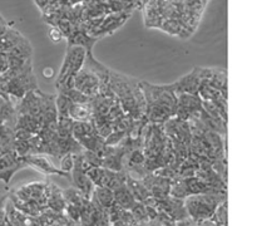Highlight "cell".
Instances as JSON below:
<instances>
[{
    "mask_svg": "<svg viewBox=\"0 0 257 226\" xmlns=\"http://www.w3.org/2000/svg\"><path fill=\"white\" fill-rule=\"evenodd\" d=\"M72 100L65 97L62 93H58L56 96V107L58 117H69V108L72 106Z\"/></svg>",
    "mask_w": 257,
    "mask_h": 226,
    "instance_id": "4fadbf2b",
    "label": "cell"
},
{
    "mask_svg": "<svg viewBox=\"0 0 257 226\" xmlns=\"http://www.w3.org/2000/svg\"><path fill=\"white\" fill-rule=\"evenodd\" d=\"M33 134L26 129H14V141H28Z\"/></svg>",
    "mask_w": 257,
    "mask_h": 226,
    "instance_id": "2e32d148",
    "label": "cell"
},
{
    "mask_svg": "<svg viewBox=\"0 0 257 226\" xmlns=\"http://www.w3.org/2000/svg\"><path fill=\"white\" fill-rule=\"evenodd\" d=\"M43 75H44L45 78H52V77H54V70L52 68H45L43 70Z\"/></svg>",
    "mask_w": 257,
    "mask_h": 226,
    "instance_id": "d6986e66",
    "label": "cell"
},
{
    "mask_svg": "<svg viewBox=\"0 0 257 226\" xmlns=\"http://www.w3.org/2000/svg\"><path fill=\"white\" fill-rule=\"evenodd\" d=\"M203 1H204V3H207V1H208V0H203Z\"/></svg>",
    "mask_w": 257,
    "mask_h": 226,
    "instance_id": "603a6c76",
    "label": "cell"
},
{
    "mask_svg": "<svg viewBox=\"0 0 257 226\" xmlns=\"http://www.w3.org/2000/svg\"><path fill=\"white\" fill-rule=\"evenodd\" d=\"M87 56V50L83 47L78 45H68L67 53H65L64 62H63L62 68L59 70V74L57 77V82L63 81L68 75H77V73L82 69Z\"/></svg>",
    "mask_w": 257,
    "mask_h": 226,
    "instance_id": "7a4b0ae2",
    "label": "cell"
},
{
    "mask_svg": "<svg viewBox=\"0 0 257 226\" xmlns=\"http://www.w3.org/2000/svg\"><path fill=\"white\" fill-rule=\"evenodd\" d=\"M69 117L76 122L90 121L92 107L89 103H73L69 108Z\"/></svg>",
    "mask_w": 257,
    "mask_h": 226,
    "instance_id": "8fae6325",
    "label": "cell"
},
{
    "mask_svg": "<svg viewBox=\"0 0 257 226\" xmlns=\"http://www.w3.org/2000/svg\"><path fill=\"white\" fill-rule=\"evenodd\" d=\"M73 166H74V155L67 154L60 157V171H62V172L70 175V172H72L73 170Z\"/></svg>",
    "mask_w": 257,
    "mask_h": 226,
    "instance_id": "9a60e30c",
    "label": "cell"
},
{
    "mask_svg": "<svg viewBox=\"0 0 257 226\" xmlns=\"http://www.w3.org/2000/svg\"><path fill=\"white\" fill-rule=\"evenodd\" d=\"M51 194V184L48 182H31L19 187L13 195L22 201H31L47 209L48 197Z\"/></svg>",
    "mask_w": 257,
    "mask_h": 226,
    "instance_id": "3957f363",
    "label": "cell"
},
{
    "mask_svg": "<svg viewBox=\"0 0 257 226\" xmlns=\"http://www.w3.org/2000/svg\"><path fill=\"white\" fill-rule=\"evenodd\" d=\"M9 70V59L5 53H0V75Z\"/></svg>",
    "mask_w": 257,
    "mask_h": 226,
    "instance_id": "e0dca14e",
    "label": "cell"
},
{
    "mask_svg": "<svg viewBox=\"0 0 257 226\" xmlns=\"http://www.w3.org/2000/svg\"><path fill=\"white\" fill-rule=\"evenodd\" d=\"M62 95H64L65 97L69 98V99L72 100V103H89L90 102L89 97H87L84 93H82L81 91L76 90V88L67 91V92L62 93Z\"/></svg>",
    "mask_w": 257,
    "mask_h": 226,
    "instance_id": "5bb4252c",
    "label": "cell"
},
{
    "mask_svg": "<svg viewBox=\"0 0 257 226\" xmlns=\"http://www.w3.org/2000/svg\"><path fill=\"white\" fill-rule=\"evenodd\" d=\"M8 198V196H0V210H3L5 207V201Z\"/></svg>",
    "mask_w": 257,
    "mask_h": 226,
    "instance_id": "ffe728a7",
    "label": "cell"
},
{
    "mask_svg": "<svg viewBox=\"0 0 257 226\" xmlns=\"http://www.w3.org/2000/svg\"><path fill=\"white\" fill-rule=\"evenodd\" d=\"M113 194H114V202L117 205H119L122 209L131 210L136 205V202H137V200L132 195L127 185L118 187L117 190L113 191Z\"/></svg>",
    "mask_w": 257,
    "mask_h": 226,
    "instance_id": "30bf717a",
    "label": "cell"
},
{
    "mask_svg": "<svg viewBox=\"0 0 257 226\" xmlns=\"http://www.w3.org/2000/svg\"><path fill=\"white\" fill-rule=\"evenodd\" d=\"M49 38H51L52 42L59 43V42H60V40L63 39V35H62V33L59 32L58 28L53 27V28L51 29V33H49Z\"/></svg>",
    "mask_w": 257,
    "mask_h": 226,
    "instance_id": "ac0fdd59",
    "label": "cell"
},
{
    "mask_svg": "<svg viewBox=\"0 0 257 226\" xmlns=\"http://www.w3.org/2000/svg\"><path fill=\"white\" fill-rule=\"evenodd\" d=\"M23 161L26 162L27 166H31L36 171H40V172L45 173V175H51L52 173V175L64 176V177H69L70 179V175L62 172L52 163L51 160L45 156H42V155H27V156L23 157Z\"/></svg>",
    "mask_w": 257,
    "mask_h": 226,
    "instance_id": "8992f818",
    "label": "cell"
},
{
    "mask_svg": "<svg viewBox=\"0 0 257 226\" xmlns=\"http://www.w3.org/2000/svg\"><path fill=\"white\" fill-rule=\"evenodd\" d=\"M201 84V77H200L199 68H195L187 75H183L182 78L171 84L173 92L177 95L187 93V95H197L199 87Z\"/></svg>",
    "mask_w": 257,
    "mask_h": 226,
    "instance_id": "5b68a950",
    "label": "cell"
},
{
    "mask_svg": "<svg viewBox=\"0 0 257 226\" xmlns=\"http://www.w3.org/2000/svg\"><path fill=\"white\" fill-rule=\"evenodd\" d=\"M24 39V36L19 32L9 28L3 36H0V53H6L9 49L20 43Z\"/></svg>",
    "mask_w": 257,
    "mask_h": 226,
    "instance_id": "7c38bea8",
    "label": "cell"
},
{
    "mask_svg": "<svg viewBox=\"0 0 257 226\" xmlns=\"http://www.w3.org/2000/svg\"><path fill=\"white\" fill-rule=\"evenodd\" d=\"M47 207H49L52 211L59 212V214L64 212L65 200L63 197V191L54 184H51V194L48 197Z\"/></svg>",
    "mask_w": 257,
    "mask_h": 226,
    "instance_id": "9c48e42d",
    "label": "cell"
},
{
    "mask_svg": "<svg viewBox=\"0 0 257 226\" xmlns=\"http://www.w3.org/2000/svg\"><path fill=\"white\" fill-rule=\"evenodd\" d=\"M72 181L73 185L76 186L77 190L84 196V197L89 198L93 193V184L87 176V171L83 168V163H82V152L78 155H74V166L72 170Z\"/></svg>",
    "mask_w": 257,
    "mask_h": 226,
    "instance_id": "277c9868",
    "label": "cell"
},
{
    "mask_svg": "<svg viewBox=\"0 0 257 226\" xmlns=\"http://www.w3.org/2000/svg\"><path fill=\"white\" fill-rule=\"evenodd\" d=\"M70 5H76V4L83 3V0H69Z\"/></svg>",
    "mask_w": 257,
    "mask_h": 226,
    "instance_id": "44dd1931",
    "label": "cell"
},
{
    "mask_svg": "<svg viewBox=\"0 0 257 226\" xmlns=\"http://www.w3.org/2000/svg\"><path fill=\"white\" fill-rule=\"evenodd\" d=\"M1 81H3V78H1V75H0V82H1Z\"/></svg>",
    "mask_w": 257,
    "mask_h": 226,
    "instance_id": "7402d4cb",
    "label": "cell"
},
{
    "mask_svg": "<svg viewBox=\"0 0 257 226\" xmlns=\"http://www.w3.org/2000/svg\"><path fill=\"white\" fill-rule=\"evenodd\" d=\"M225 200H226V195L224 193L197 194V195L187 196L185 207L186 211L195 220L204 221L207 219H212L216 207Z\"/></svg>",
    "mask_w": 257,
    "mask_h": 226,
    "instance_id": "6da1fadb",
    "label": "cell"
},
{
    "mask_svg": "<svg viewBox=\"0 0 257 226\" xmlns=\"http://www.w3.org/2000/svg\"><path fill=\"white\" fill-rule=\"evenodd\" d=\"M89 198H92L99 206L104 207V209H109V207L114 204V194L108 187H95Z\"/></svg>",
    "mask_w": 257,
    "mask_h": 226,
    "instance_id": "ba28073f",
    "label": "cell"
},
{
    "mask_svg": "<svg viewBox=\"0 0 257 226\" xmlns=\"http://www.w3.org/2000/svg\"><path fill=\"white\" fill-rule=\"evenodd\" d=\"M17 112L10 98H0V125H6L14 129Z\"/></svg>",
    "mask_w": 257,
    "mask_h": 226,
    "instance_id": "52a82bcc",
    "label": "cell"
}]
</instances>
